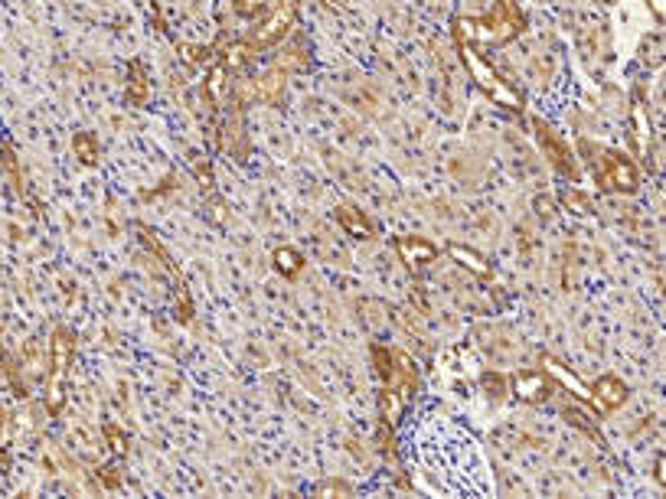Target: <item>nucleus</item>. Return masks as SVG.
<instances>
[{
	"instance_id": "f257e3e1",
	"label": "nucleus",
	"mask_w": 666,
	"mask_h": 499,
	"mask_svg": "<svg viewBox=\"0 0 666 499\" xmlns=\"http://www.w3.org/2000/svg\"><path fill=\"white\" fill-rule=\"evenodd\" d=\"M340 219H343L346 225L353 229V232H363V235L369 232V225H363V222H359V216L353 212V206H343V209H340Z\"/></svg>"
},
{
	"instance_id": "f03ea898",
	"label": "nucleus",
	"mask_w": 666,
	"mask_h": 499,
	"mask_svg": "<svg viewBox=\"0 0 666 499\" xmlns=\"http://www.w3.org/2000/svg\"><path fill=\"white\" fill-rule=\"evenodd\" d=\"M75 151L85 153V160H95V147L89 138H75Z\"/></svg>"
},
{
	"instance_id": "7ed1b4c3",
	"label": "nucleus",
	"mask_w": 666,
	"mask_h": 499,
	"mask_svg": "<svg viewBox=\"0 0 666 499\" xmlns=\"http://www.w3.org/2000/svg\"><path fill=\"white\" fill-rule=\"evenodd\" d=\"M278 265L285 267V271H294V267H298V255H291V252H278Z\"/></svg>"
}]
</instances>
